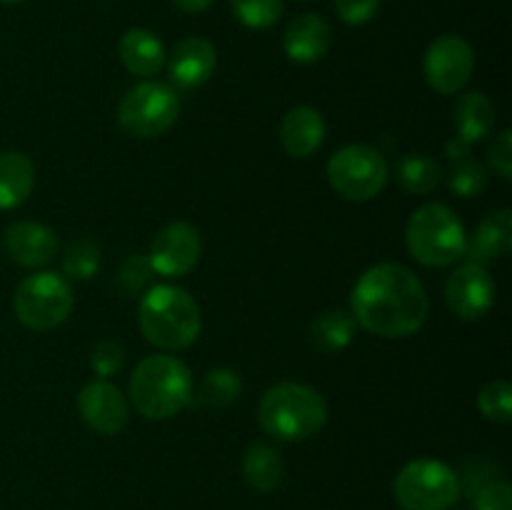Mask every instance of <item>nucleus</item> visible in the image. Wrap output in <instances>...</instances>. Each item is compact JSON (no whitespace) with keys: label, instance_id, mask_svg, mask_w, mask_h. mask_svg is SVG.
<instances>
[{"label":"nucleus","instance_id":"f257e3e1","mask_svg":"<svg viewBox=\"0 0 512 510\" xmlns=\"http://www.w3.org/2000/svg\"><path fill=\"white\" fill-rule=\"evenodd\" d=\"M360 328L378 338H408L425 325L430 298L423 280L400 263H378L365 270L350 293Z\"/></svg>","mask_w":512,"mask_h":510},{"label":"nucleus","instance_id":"f03ea898","mask_svg":"<svg viewBox=\"0 0 512 510\" xmlns=\"http://www.w3.org/2000/svg\"><path fill=\"white\" fill-rule=\"evenodd\" d=\"M140 333L160 350H185L203 330L200 305L178 285H150L138 303Z\"/></svg>","mask_w":512,"mask_h":510},{"label":"nucleus","instance_id":"7ed1b4c3","mask_svg":"<svg viewBox=\"0 0 512 510\" xmlns=\"http://www.w3.org/2000/svg\"><path fill=\"white\" fill-rule=\"evenodd\" d=\"M128 403L148 420H170L193 398V375L180 358L168 353L148 355L135 365L128 380Z\"/></svg>","mask_w":512,"mask_h":510},{"label":"nucleus","instance_id":"20e7f679","mask_svg":"<svg viewBox=\"0 0 512 510\" xmlns=\"http://www.w3.org/2000/svg\"><path fill=\"white\" fill-rule=\"evenodd\" d=\"M258 420L260 428L275 440L300 443L325 428L328 403L313 385L285 380L265 390L258 405Z\"/></svg>","mask_w":512,"mask_h":510},{"label":"nucleus","instance_id":"39448f33","mask_svg":"<svg viewBox=\"0 0 512 510\" xmlns=\"http://www.w3.org/2000/svg\"><path fill=\"white\" fill-rule=\"evenodd\" d=\"M405 245L425 268H448L468 253V233L450 205L425 203L408 218Z\"/></svg>","mask_w":512,"mask_h":510},{"label":"nucleus","instance_id":"423d86ee","mask_svg":"<svg viewBox=\"0 0 512 510\" xmlns=\"http://www.w3.org/2000/svg\"><path fill=\"white\" fill-rule=\"evenodd\" d=\"M75 293L70 280L55 270H38L18 283L13 293L15 318L30 330H55L70 318Z\"/></svg>","mask_w":512,"mask_h":510},{"label":"nucleus","instance_id":"0eeeda50","mask_svg":"<svg viewBox=\"0 0 512 510\" xmlns=\"http://www.w3.org/2000/svg\"><path fill=\"white\" fill-rule=\"evenodd\" d=\"M403 510H450L460 498V475L438 458H415L393 480Z\"/></svg>","mask_w":512,"mask_h":510},{"label":"nucleus","instance_id":"6e6552de","mask_svg":"<svg viewBox=\"0 0 512 510\" xmlns=\"http://www.w3.org/2000/svg\"><path fill=\"white\" fill-rule=\"evenodd\" d=\"M328 183L340 198L365 203L378 198L390 178V165L378 148L353 143L340 148L325 165Z\"/></svg>","mask_w":512,"mask_h":510},{"label":"nucleus","instance_id":"1a4fd4ad","mask_svg":"<svg viewBox=\"0 0 512 510\" xmlns=\"http://www.w3.org/2000/svg\"><path fill=\"white\" fill-rule=\"evenodd\" d=\"M180 115V95L160 80H143L118 105V125L140 140L168 133Z\"/></svg>","mask_w":512,"mask_h":510},{"label":"nucleus","instance_id":"9d476101","mask_svg":"<svg viewBox=\"0 0 512 510\" xmlns=\"http://www.w3.org/2000/svg\"><path fill=\"white\" fill-rule=\"evenodd\" d=\"M475 70L473 45L465 38L445 33L428 45L423 58L425 83L440 95H455L468 88Z\"/></svg>","mask_w":512,"mask_h":510},{"label":"nucleus","instance_id":"9b49d317","mask_svg":"<svg viewBox=\"0 0 512 510\" xmlns=\"http://www.w3.org/2000/svg\"><path fill=\"white\" fill-rule=\"evenodd\" d=\"M203 255V238L193 223L175 220L163 225L150 243V268L163 278H183L198 265Z\"/></svg>","mask_w":512,"mask_h":510},{"label":"nucleus","instance_id":"f8f14e48","mask_svg":"<svg viewBox=\"0 0 512 510\" xmlns=\"http://www.w3.org/2000/svg\"><path fill=\"white\" fill-rule=\"evenodd\" d=\"M498 285L488 268L480 263H463L453 270V275L445 283V303L458 315L460 320H480L488 315L495 305Z\"/></svg>","mask_w":512,"mask_h":510},{"label":"nucleus","instance_id":"ddd939ff","mask_svg":"<svg viewBox=\"0 0 512 510\" xmlns=\"http://www.w3.org/2000/svg\"><path fill=\"white\" fill-rule=\"evenodd\" d=\"M78 413L93 433L118 435L128 425L130 403L118 385L103 378H93L80 388Z\"/></svg>","mask_w":512,"mask_h":510},{"label":"nucleus","instance_id":"4468645a","mask_svg":"<svg viewBox=\"0 0 512 510\" xmlns=\"http://www.w3.org/2000/svg\"><path fill=\"white\" fill-rule=\"evenodd\" d=\"M170 83L178 90H195L213 78L218 68V50L208 38L188 35L175 43L173 53L165 58Z\"/></svg>","mask_w":512,"mask_h":510},{"label":"nucleus","instance_id":"2eb2a0df","mask_svg":"<svg viewBox=\"0 0 512 510\" xmlns=\"http://www.w3.org/2000/svg\"><path fill=\"white\" fill-rule=\"evenodd\" d=\"M3 248L8 258L20 268H43L60 253L58 235L35 220H18L3 233Z\"/></svg>","mask_w":512,"mask_h":510},{"label":"nucleus","instance_id":"dca6fc26","mask_svg":"<svg viewBox=\"0 0 512 510\" xmlns=\"http://www.w3.org/2000/svg\"><path fill=\"white\" fill-rule=\"evenodd\" d=\"M333 45L330 23L318 13H303L285 28L283 50L293 63L313 65L328 55Z\"/></svg>","mask_w":512,"mask_h":510},{"label":"nucleus","instance_id":"f3484780","mask_svg":"<svg viewBox=\"0 0 512 510\" xmlns=\"http://www.w3.org/2000/svg\"><path fill=\"white\" fill-rule=\"evenodd\" d=\"M460 493L468 495L473 510H512L510 483L498 468L483 460L465 465Z\"/></svg>","mask_w":512,"mask_h":510},{"label":"nucleus","instance_id":"a211bd4d","mask_svg":"<svg viewBox=\"0 0 512 510\" xmlns=\"http://www.w3.org/2000/svg\"><path fill=\"white\" fill-rule=\"evenodd\" d=\"M323 140L325 118L318 108H313V105H298V108L285 113L283 123H280V143H283L285 153L305 160L313 153H318Z\"/></svg>","mask_w":512,"mask_h":510},{"label":"nucleus","instance_id":"6ab92c4d","mask_svg":"<svg viewBox=\"0 0 512 510\" xmlns=\"http://www.w3.org/2000/svg\"><path fill=\"white\" fill-rule=\"evenodd\" d=\"M118 55L128 73L145 80L158 75L165 68V58H168L163 40L148 28L125 30L118 43Z\"/></svg>","mask_w":512,"mask_h":510},{"label":"nucleus","instance_id":"aec40b11","mask_svg":"<svg viewBox=\"0 0 512 510\" xmlns=\"http://www.w3.org/2000/svg\"><path fill=\"white\" fill-rule=\"evenodd\" d=\"M512 248V210L500 208L495 213L485 215L475 228L473 240H468V253L473 263L488 265L490 260H498L508 255Z\"/></svg>","mask_w":512,"mask_h":510},{"label":"nucleus","instance_id":"412c9836","mask_svg":"<svg viewBox=\"0 0 512 510\" xmlns=\"http://www.w3.org/2000/svg\"><path fill=\"white\" fill-rule=\"evenodd\" d=\"M455 123V138H460L463 143L473 145L480 140L488 138L495 128V105L480 90H470V93L460 95L458 103H455L453 113Z\"/></svg>","mask_w":512,"mask_h":510},{"label":"nucleus","instance_id":"4be33fe9","mask_svg":"<svg viewBox=\"0 0 512 510\" xmlns=\"http://www.w3.org/2000/svg\"><path fill=\"white\" fill-rule=\"evenodd\" d=\"M35 188V165L20 150L0 153V210H15Z\"/></svg>","mask_w":512,"mask_h":510},{"label":"nucleus","instance_id":"5701e85b","mask_svg":"<svg viewBox=\"0 0 512 510\" xmlns=\"http://www.w3.org/2000/svg\"><path fill=\"white\" fill-rule=\"evenodd\" d=\"M445 153L450 160L448 185L460 198H478L488 185V170L478 158L470 155V145L460 138H453L445 145Z\"/></svg>","mask_w":512,"mask_h":510},{"label":"nucleus","instance_id":"b1692460","mask_svg":"<svg viewBox=\"0 0 512 510\" xmlns=\"http://www.w3.org/2000/svg\"><path fill=\"white\" fill-rule=\"evenodd\" d=\"M243 478L250 488L270 493L285 478V460L275 445L255 440L243 453Z\"/></svg>","mask_w":512,"mask_h":510},{"label":"nucleus","instance_id":"393cba45","mask_svg":"<svg viewBox=\"0 0 512 510\" xmlns=\"http://www.w3.org/2000/svg\"><path fill=\"white\" fill-rule=\"evenodd\" d=\"M355 333H358V323H355V318L348 310L340 308L323 310L320 315H315L308 330L310 343L320 353H340V350H345L353 343Z\"/></svg>","mask_w":512,"mask_h":510},{"label":"nucleus","instance_id":"a878e982","mask_svg":"<svg viewBox=\"0 0 512 510\" xmlns=\"http://www.w3.org/2000/svg\"><path fill=\"white\" fill-rule=\"evenodd\" d=\"M395 180L400 183V188L408 190L413 195H428L443 180V168L435 158H430L428 153H410L403 155L395 165Z\"/></svg>","mask_w":512,"mask_h":510},{"label":"nucleus","instance_id":"bb28decb","mask_svg":"<svg viewBox=\"0 0 512 510\" xmlns=\"http://www.w3.org/2000/svg\"><path fill=\"white\" fill-rule=\"evenodd\" d=\"M243 395V380L233 368H213L203 375L190 403L203 408H228Z\"/></svg>","mask_w":512,"mask_h":510},{"label":"nucleus","instance_id":"cd10ccee","mask_svg":"<svg viewBox=\"0 0 512 510\" xmlns=\"http://www.w3.org/2000/svg\"><path fill=\"white\" fill-rule=\"evenodd\" d=\"M103 255L100 248L88 238H78L65 245L63 250V275L68 280H90L98 275Z\"/></svg>","mask_w":512,"mask_h":510},{"label":"nucleus","instance_id":"c85d7f7f","mask_svg":"<svg viewBox=\"0 0 512 510\" xmlns=\"http://www.w3.org/2000/svg\"><path fill=\"white\" fill-rule=\"evenodd\" d=\"M233 15L250 30H268L283 18L285 0H230Z\"/></svg>","mask_w":512,"mask_h":510},{"label":"nucleus","instance_id":"c756f323","mask_svg":"<svg viewBox=\"0 0 512 510\" xmlns=\"http://www.w3.org/2000/svg\"><path fill=\"white\" fill-rule=\"evenodd\" d=\"M478 408L485 420L510 423L512 420V385L508 380H490L478 395Z\"/></svg>","mask_w":512,"mask_h":510},{"label":"nucleus","instance_id":"7c9ffc66","mask_svg":"<svg viewBox=\"0 0 512 510\" xmlns=\"http://www.w3.org/2000/svg\"><path fill=\"white\" fill-rule=\"evenodd\" d=\"M150 275H153V268H150L148 255L135 253L120 265L118 275H115V288L125 298H133V295L143 293L145 285L150 283Z\"/></svg>","mask_w":512,"mask_h":510},{"label":"nucleus","instance_id":"2f4dec72","mask_svg":"<svg viewBox=\"0 0 512 510\" xmlns=\"http://www.w3.org/2000/svg\"><path fill=\"white\" fill-rule=\"evenodd\" d=\"M125 365V350L118 340H103L93 348L90 355V368L95 370V375L103 380H108L110 375H118Z\"/></svg>","mask_w":512,"mask_h":510},{"label":"nucleus","instance_id":"473e14b6","mask_svg":"<svg viewBox=\"0 0 512 510\" xmlns=\"http://www.w3.org/2000/svg\"><path fill=\"white\" fill-rule=\"evenodd\" d=\"M383 0H335V13L345 25H365L378 15Z\"/></svg>","mask_w":512,"mask_h":510},{"label":"nucleus","instance_id":"72a5a7b5","mask_svg":"<svg viewBox=\"0 0 512 510\" xmlns=\"http://www.w3.org/2000/svg\"><path fill=\"white\" fill-rule=\"evenodd\" d=\"M488 163L503 180L512 178V133L510 130H500L498 138L490 143L488 148Z\"/></svg>","mask_w":512,"mask_h":510},{"label":"nucleus","instance_id":"f704fd0d","mask_svg":"<svg viewBox=\"0 0 512 510\" xmlns=\"http://www.w3.org/2000/svg\"><path fill=\"white\" fill-rule=\"evenodd\" d=\"M170 3H173L178 10H183V13L195 15V13H205V10L213 5V0H170Z\"/></svg>","mask_w":512,"mask_h":510},{"label":"nucleus","instance_id":"c9c22d12","mask_svg":"<svg viewBox=\"0 0 512 510\" xmlns=\"http://www.w3.org/2000/svg\"><path fill=\"white\" fill-rule=\"evenodd\" d=\"M0 3H3V5H18V3H23V0H0Z\"/></svg>","mask_w":512,"mask_h":510}]
</instances>
